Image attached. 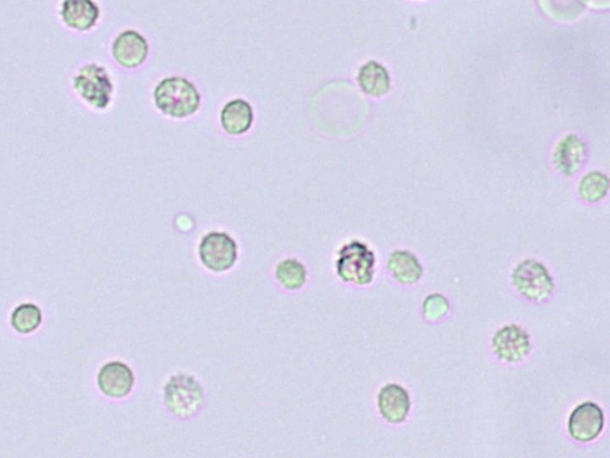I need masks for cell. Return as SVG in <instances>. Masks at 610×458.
I'll return each instance as SVG.
<instances>
[{
    "label": "cell",
    "mask_w": 610,
    "mask_h": 458,
    "mask_svg": "<svg viewBox=\"0 0 610 458\" xmlns=\"http://www.w3.org/2000/svg\"><path fill=\"white\" fill-rule=\"evenodd\" d=\"M609 189L608 178L600 172H591L580 183V195L584 201L596 203L606 197Z\"/></svg>",
    "instance_id": "d6986e66"
},
{
    "label": "cell",
    "mask_w": 610,
    "mask_h": 458,
    "mask_svg": "<svg viewBox=\"0 0 610 458\" xmlns=\"http://www.w3.org/2000/svg\"><path fill=\"white\" fill-rule=\"evenodd\" d=\"M358 83L366 95L382 97L387 95L391 80L387 70L376 61H369L360 67L358 72Z\"/></svg>",
    "instance_id": "9a60e30c"
},
{
    "label": "cell",
    "mask_w": 610,
    "mask_h": 458,
    "mask_svg": "<svg viewBox=\"0 0 610 458\" xmlns=\"http://www.w3.org/2000/svg\"><path fill=\"white\" fill-rule=\"evenodd\" d=\"M387 268L392 278L403 286H414L423 276V266L419 258L406 250L391 252Z\"/></svg>",
    "instance_id": "5bb4252c"
},
{
    "label": "cell",
    "mask_w": 610,
    "mask_h": 458,
    "mask_svg": "<svg viewBox=\"0 0 610 458\" xmlns=\"http://www.w3.org/2000/svg\"><path fill=\"white\" fill-rule=\"evenodd\" d=\"M223 131L232 136H241L251 131L254 122L252 105L242 98L233 99L221 110Z\"/></svg>",
    "instance_id": "4fadbf2b"
},
{
    "label": "cell",
    "mask_w": 610,
    "mask_h": 458,
    "mask_svg": "<svg viewBox=\"0 0 610 458\" xmlns=\"http://www.w3.org/2000/svg\"><path fill=\"white\" fill-rule=\"evenodd\" d=\"M584 156V144L575 135L560 142L556 152L558 169L566 175H575Z\"/></svg>",
    "instance_id": "e0dca14e"
},
{
    "label": "cell",
    "mask_w": 610,
    "mask_h": 458,
    "mask_svg": "<svg viewBox=\"0 0 610 458\" xmlns=\"http://www.w3.org/2000/svg\"><path fill=\"white\" fill-rule=\"evenodd\" d=\"M42 323V312L34 303H23L11 315V325L20 334H30Z\"/></svg>",
    "instance_id": "ac0fdd59"
},
{
    "label": "cell",
    "mask_w": 610,
    "mask_h": 458,
    "mask_svg": "<svg viewBox=\"0 0 610 458\" xmlns=\"http://www.w3.org/2000/svg\"><path fill=\"white\" fill-rule=\"evenodd\" d=\"M512 283L521 297L535 303L549 301L556 288L549 269L533 258L525 259L515 266Z\"/></svg>",
    "instance_id": "5b68a950"
},
{
    "label": "cell",
    "mask_w": 610,
    "mask_h": 458,
    "mask_svg": "<svg viewBox=\"0 0 610 458\" xmlns=\"http://www.w3.org/2000/svg\"><path fill=\"white\" fill-rule=\"evenodd\" d=\"M110 53L118 66L135 70L146 63L149 54L148 41L134 29L123 30L112 40Z\"/></svg>",
    "instance_id": "30bf717a"
},
{
    "label": "cell",
    "mask_w": 610,
    "mask_h": 458,
    "mask_svg": "<svg viewBox=\"0 0 610 458\" xmlns=\"http://www.w3.org/2000/svg\"><path fill=\"white\" fill-rule=\"evenodd\" d=\"M71 91L77 101L92 113H104L115 98V83L107 67L97 61H87L73 72Z\"/></svg>",
    "instance_id": "6da1fadb"
},
{
    "label": "cell",
    "mask_w": 610,
    "mask_h": 458,
    "mask_svg": "<svg viewBox=\"0 0 610 458\" xmlns=\"http://www.w3.org/2000/svg\"><path fill=\"white\" fill-rule=\"evenodd\" d=\"M97 382L101 392L108 398L124 399L133 392L135 374L128 364L111 361L99 370Z\"/></svg>",
    "instance_id": "8fae6325"
},
{
    "label": "cell",
    "mask_w": 610,
    "mask_h": 458,
    "mask_svg": "<svg viewBox=\"0 0 610 458\" xmlns=\"http://www.w3.org/2000/svg\"><path fill=\"white\" fill-rule=\"evenodd\" d=\"M58 15L68 32L84 35L98 27L102 10L97 0H61Z\"/></svg>",
    "instance_id": "ba28073f"
},
{
    "label": "cell",
    "mask_w": 610,
    "mask_h": 458,
    "mask_svg": "<svg viewBox=\"0 0 610 458\" xmlns=\"http://www.w3.org/2000/svg\"><path fill=\"white\" fill-rule=\"evenodd\" d=\"M491 349L500 361L516 364L531 355L533 345L526 328L518 324L504 325L491 339Z\"/></svg>",
    "instance_id": "52a82bcc"
},
{
    "label": "cell",
    "mask_w": 610,
    "mask_h": 458,
    "mask_svg": "<svg viewBox=\"0 0 610 458\" xmlns=\"http://www.w3.org/2000/svg\"><path fill=\"white\" fill-rule=\"evenodd\" d=\"M277 282L289 292L301 290L308 282V270L297 258H285L276 265Z\"/></svg>",
    "instance_id": "2e32d148"
},
{
    "label": "cell",
    "mask_w": 610,
    "mask_h": 458,
    "mask_svg": "<svg viewBox=\"0 0 610 458\" xmlns=\"http://www.w3.org/2000/svg\"><path fill=\"white\" fill-rule=\"evenodd\" d=\"M605 413L595 402L585 401L571 412L568 422L570 436L578 443H590L605 429Z\"/></svg>",
    "instance_id": "9c48e42d"
},
{
    "label": "cell",
    "mask_w": 610,
    "mask_h": 458,
    "mask_svg": "<svg viewBox=\"0 0 610 458\" xmlns=\"http://www.w3.org/2000/svg\"><path fill=\"white\" fill-rule=\"evenodd\" d=\"M155 107L174 120L189 119L201 108V94L194 83L184 77H167L155 86Z\"/></svg>",
    "instance_id": "7a4b0ae2"
},
{
    "label": "cell",
    "mask_w": 610,
    "mask_h": 458,
    "mask_svg": "<svg viewBox=\"0 0 610 458\" xmlns=\"http://www.w3.org/2000/svg\"><path fill=\"white\" fill-rule=\"evenodd\" d=\"M198 257L205 269L224 274L234 268L239 259V247L232 235L211 231L203 235L198 245Z\"/></svg>",
    "instance_id": "8992f818"
},
{
    "label": "cell",
    "mask_w": 610,
    "mask_h": 458,
    "mask_svg": "<svg viewBox=\"0 0 610 458\" xmlns=\"http://www.w3.org/2000/svg\"><path fill=\"white\" fill-rule=\"evenodd\" d=\"M335 271L342 282L358 287L369 286L376 275L375 252L363 241L352 240L340 247Z\"/></svg>",
    "instance_id": "277c9868"
},
{
    "label": "cell",
    "mask_w": 610,
    "mask_h": 458,
    "mask_svg": "<svg viewBox=\"0 0 610 458\" xmlns=\"http://www.w3.org/2000/svg\"><path fill=\"white\" fill-rule=\"evenodd\" d=\"M204 400L201 382L191 374H174L164 385V405L176 418L185 420L197 416L203 408Z\"/></svg>",
    "instance_id": "3957f363"
},
{
    "label": "cell",
    "mask_w": 610,
    "mask_h": 458,
    "mask_svg": "<svg viewBox=\"0 0 610 458\" xmlns=\"http://www.w3.org/2000/svg\"><path fill=\"white\" fill-rule=\"evenodd\" d=\"M450 301L443 294L428 295L422 303L423 317L427 321L443 320L450 313Z\"/></svg>",
    "instance_id": "ffe728a7"
},
{
    "label": "cell",
    "mask_w": 610,
    "mask_h": 458,
    "mask_svg": "<svg viewBox=\"0 0 610 458\" xmlns=\"http://www.w3.org/2000/svg\"><path fill=\"white\" fill-rule=\"evenodd\" d=\"M379 414L389 424L406 422L412 411V399L406 388L398 383H387L377 395Z\"/></svg>",
    "instance_id": "7c38bea8"
}]
</instances>
